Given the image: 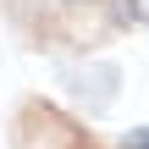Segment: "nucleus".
I'll list each match as a JSON object with an SVG mask.
<instances>
[{
    "instance_id": "f03ea898",
    "label": "nucleus",
    "mask_w": 149,
    "mask_h": 149,
    "mask_svg": "<svg viewBox=\"0 0 149 149\" xmlns=\"http://www.w3.org/2000/svg\"><path fill=\"white\" fill-rule=\"evenodd\" d=\"M122 149H149V133H127V138H122Z\"/></svg>"
},
{
    "instance_id": "f257e3e1",
    "label": "nucleus",
    "mask_w": 149,
    "mask_h": 149,
    "mask_svg": "<svg viewBox=\"0 0 149 149\" xmlns=\"http://www.w3.org/2000/svg\"><path fill=\"white\" fill-rule=\"evenodd\" d=\"M122 11H127V17H133V22H144V17H149V0H127V6H122Z\"/></svg>"
}]
</instances>
